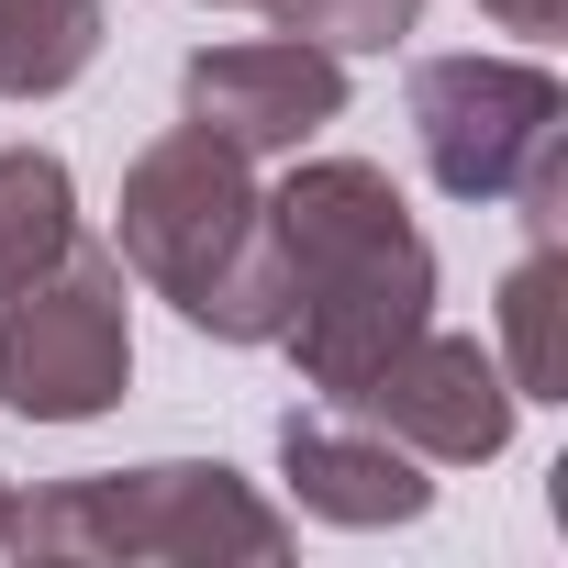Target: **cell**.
<instances>
[{
  "instance_id": "6da1fadb",
  "label": "cell",
  "mask_w": 568,
  "mask_h": 568,
  "mask_svg": "<svg viewBox=\"0 0 568 568\" xmlns=\"http://www.w3.org/2000/svg\"><path fill=\"white\" fill-rule=\"evenodd\" d=\"M278 223V267H291V324L278 346L302 357V379L324 402H346L402 335L435 324V245L402 212L390 168L368 156H313L267 190Z\"/></svg>"
},
{
  "instance_id": "7a4b0ae2",
  "label": "cell",
  "mask_w": 568,
  "mask_h": 568,
  "mask_svg": "<svg viewBox=\"0 0 568 568\" xmlns=\"http://www.w3.org/2000/svg\"><path fill=\"white\" fill-rule=\"evenodd\" d=\"M112 256L156 302H179L201 335H223V346H278V324H291V267H278V223H267L256 156H234L201 123L156 134L123 168Z\"/></svg>"
},
{
  "instance_id": "3957f363",
  "label": "cell",
  "mask_w": 568,
  "mask_h": 568,
  "mask_svg": "<svg viewBox=\"0 0 568 568\" xmlns=\"http://www.w3.org/2000/svg\"><path fill=\"white\" fill-rule=\"evenodd\" d=\"M12 557H168V568H212V557H291V524H278L223 457H156V468H101V479H57L34 501H12L0 524Z\"/></svg>"
},
{
  "instance_id": "277c9868",
  "label": "cell",
  "mask_w": 568,
  "mask_h": 568,
  "mask_svg": "<svg viewBox=\"0 0 568 568\" xmlns=\"http://www.w3.org/2000/svg\"><path fill=\"white\" fill-rule=\"evenodd\" d=\"M134 379V302H123V256L68 245L34 267L23 291H0V402L23 424H90Z\"/></svg>"
},
{
  "instance_id": "5b68a950",
  "label": "cell",
  "mask_w": 568,
  "mask_h": 568,
  "mask_svg": "<svg viewBox=\"0 0 568 568\" xmlns=\"http://www.w3.org/2000/svg\"><path fill=\"white\" fill-rule=\"evenodd\" d=\"M413 145L446 201H513L568 145V79L535 57H424L413 68Z\"/></svg>"
},
{
  "instance_id": "8992f818",
  "label": "cell",
  "mask_w": 568,
  "mask_h": 568,
  "mask_svg": "<svg viewBox=\"0 0 568 568\" xmlns=\"http://www.w3.org/2000/svg\"><path fill=\"white\" fill-rule=\"evenodd\" d=\"M335 413H357V424H379L390 446H413L424 468H490L501 446H513V379H501V357L479 346V335H402Z\"/></svg>"
},
{
  "instance_id": "52a82bcc",
  "label": "cell",
  "mask_w": 568,
  "mask_h": 568,
  "mask_svg": "<svg viewBox=\"0 0 568 568\" xmlns=\"http://www.w3.org/2000/svg\"><path fill=\"white\" fill-rule=\"evenodd\" d=\"M179 112L201 134H223L234 156H302L335 112H346V57L267 34V45H201L179 68Z\"/></svg>"
},
{
  "instance_id": "ba28073f",
  "label": "cell",
  "mask_w": 568,
  "mask_h": 568,
  "mask_svg": "<svg viewBox=\"0 0 568 568\" xmlns=\"http://www.w3.org/2000/svg\"><path fill=\"white\" fill-rule=\"evenodd\" d=\"M278 479H291L302 513H324V524H413L435 501L424 457L390 446L357 413H291V424H278Z\"/></svg>"
},
{
  "instance_id": "9c48e42d",
  "label": "cell",
  "mask_w": 568,
  "mask_h": 568,
  "mask_svg": "<svg viewBox=\"0 0 568 568\" xmlns=\"http://www.w3.org/2000/svg\"><path fill=\"white\" fill-rule=\"evenodd\" d=\"M501 379H513V402H568V256H557V234H535L524 267L501 278Z\"/></svg>"
},
{
  "instance_id": "30bf717a",
  "label": "cell",
  "mask_w": 568,
  "mask_h": 568,
  "mask_svg": "<svg viewBox=\"0 0 568 568\" xmlns=\"http://www.w3.org/2000/svg\"><path fill=\"white\" fill-rule=\"evenodd\" d=\"M101 57V0H0V101H57Z\"/></svg>"
},
{
  "instance_id": "8fae6325",
  "label": "cell",
  "mask_w": 568,
  "mask_h": 568,
  "mask_svg": "<svg viewBox=\"0 0 568 568\" xmlns=\"http://www.w3.org/2000/svg\"><path fill=\"white\" fill-rule=\"evenodd\" d=\"M68 245H79L68 156H45V145H0V291H23V278L57 267Z\"/></svg>"
},
{
  "instance_id": "7c38bea8",
  "label": "cell",
  "mask_w": 568,
  "mask_h": 568,
  "mask_svg": "<svg viewBox=\"0 0 568 568\" xmlns=\"http://www.w3.org/2000/svg\"><path fill=\"white\" fill-rule=\"evenodd\" d=\"M256 12H267L278 34L324 45V57H379V45H402V34L424 23V0H256Z\"/></svg>"
},
{
  "instance_id": "4fadbf2b",
  "label": "cell",
  "mask_w": 568,
  "mask_h": 568,
  "mask_svg": "<svg viewBox=\"0 0 568 568\" xmlns=\"http://www.w3.org/2000/svg\"><path fill=\"white\" fill-rule=\"evenodd\" d=\"M490 23H513V34H557L568 23V0H479Z\"/></svg>"
},
{
  "instance_id": "5bb4252c",
  "label": "cell",
  "mask_w": 568,
  "mask_h": 568,
  "mask_svg": "<svg viewBox=\"0 0 568 568\" xmlns=\"http://www.w3.org/2000/svg\"><path fill=\"white\" fill-rule=\"evenodd\" d=\"M0 524H12V479H0Z\"/></svg>"
},
{
  "instance_id": "9a60e30c",
  "label": "cell",
  "mask_w": 568,
  "mask_h": 568,
  "mask_svg": "<svg viewBox=\"0 0 568 568\" xmlns=\"http://www.w3.org/2000/svg\"><path fill=\"white\" fill-rule=\"evenodd\" d=\"M212 12H256V0H212Z\"/></svg>"
}]
</instances>
